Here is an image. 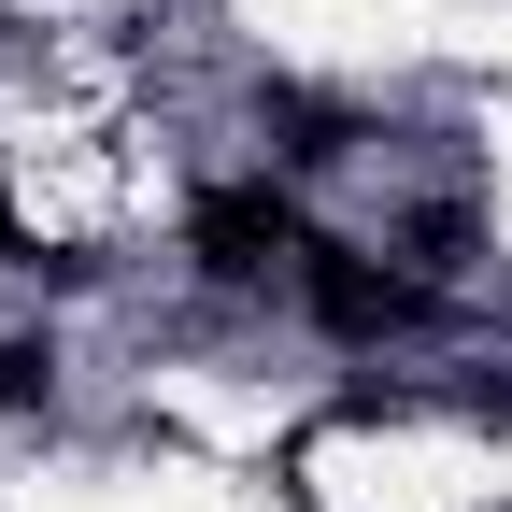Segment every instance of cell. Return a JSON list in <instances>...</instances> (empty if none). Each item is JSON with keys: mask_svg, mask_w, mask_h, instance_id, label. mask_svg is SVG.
Here are the masks:
<instances>
[{"mask_svg": "<svg viewBox=\"0 0 512 512\" xmlns=\"http://www.w3.org/2000/svg\"><path fill=\"white\" fill-rule=\"evenodd\" d=\"M299 313H313L328 342L384 356V342H413L427 313H441V285L413 271L399 242H328V228H313V242H299Z\"/></svg>", "mask_w": 512, "mask_h": 512, "instance_id": "obj_1", "label": "cell"}, {"mask_svg": "<svg viewBox=\"0 0 512 512\" xmlns=\"http://www.w3.org/2000/svg\"><path fill=\"white\" fill-rule=\"evenodd\" d=\"M299 185L285 171H228V185H200L185 200V271L200 285H228V299H256V285H299Z\"/></svg>", "mask_w": 512, "mask_h": 512, "instance_id": "obj_2", "label": "cell"}, {"mask_svg": "<svg viewBox=\"0 0 512 512\" xmlns=\"http://www.w3.org/2000/svg\"><path fill=\"white\" fill-rule=\"evenodd\" d=\"M256 171H285V185H313V171H342V157H370V114L356 100H328V86H256Z\"/></svg>", "mask_w": 512, "mask_h": 512, "instance_id": "obj_3", "label": "cell"}, {"mask_svg": "<svg viewBox=\"0 0 512 512\" xmlns=\"http://www.w3.org/2000/svg\"><path fill=\"white\" fill-rule=\"evenodd\" d=\"M399 256H413L427 285H456L470 256H484V214H470V200H413V214H399Z\"/></svg>", "mask_w": 512, "mask_h": 512, "instance_id": "obj_4", "label": "cell"}, {"mask_svg": "<svg viewBox=\"0 0 512 512\" xmlns=\"http://www.w3.org/2000/svg\"><path fill=\"white\" fill-rule=\"evenodd\" d=\"M57 328H0V427H29V413H57Z\"/></svg>", "mask_w": 512, "mask_h": 512, "instance_id": "obj_5", "label": "cell"}]
</instances>
